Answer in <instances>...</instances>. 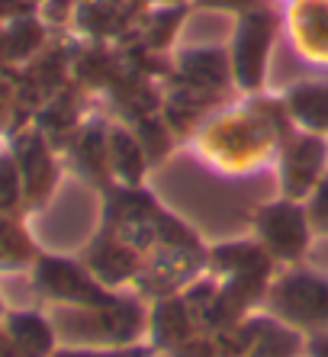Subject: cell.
Listing matches in <instances>:
<instances>
[{
  "label": "cell",
  "mask_w": 328,
  "mask_h": 357,
  "mask_svg": "<svg viewBox=\"0 0 328 357\" xmlns=\"http://www.w3.org/2000/svg\"><path fill=\"white\" fill-rule=\"evenodd\" d=\"M277 39V17L271 7H255L238 13L235 39H232V68L235 81L241 87H261L264 71H267V55Z\"/></svg>",
  "instance_id": "6da1fadb"
},
{
  "label": "cell",
  "mask_w": 328,
  "mask_h": 357,
  "mask_svg": "<svg viewBox=\"0 0 328 357\" xmlns=\"http://www.w3.org/2000/svg\"><path fill=\"white\" fill-rule=\"evenodd\" d=\"M322 155H325V145L315 132L312 135H299L287 145L280 167H283V187H287V197H299V193L312 190L315 183L322 181Z\"/></svg>",
  "instance_id": "7a4b0ae2"
},
{
  "label": "cell",
  "mask_w": 328,
  "mask_h": 357,
  "mask_svg": "<svg viewBox=\"0 0 328 357\" xmlns=\"http://www.w3.org/2000/svg\"><path fill=\"white\" fill-rule=\"evenodd\" d=\"M287 113L309 132H328V84H296L287 91Z\"/></svg>",
  "instance_id": "3957f363"
},
{
  "label": "cell",
  "mask_w": 328,
  "mask_h": 357,
  "mask_svg": "<svg viewBox=\"0 0 328 357\" xmlns=\"http://www.w3.org/2000/svg\"><path fill=\"white\" fill-rule=\"evenodd\" d=\"M309 216L328 229V177H322L315 187H312V199H309Z\"/></svg>",
  "instance_id": "277c9868"
},
{
  "label": "cell",
  "mask_w": 328,
  "mask_h": 357,
  "mask_svg": "<svg viewBox=\"0 0 328 357\" xmlns=\"http://www.w3.org/2000/svg\"><path fill=\"white\" fill-rule=\"evenodd\" d=\"M206 10H232V13H245V10L261 7L264 0H197Z\"/></svg>",
  "instance_id": "5b68a950"
}]
</instances>
